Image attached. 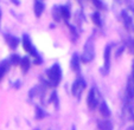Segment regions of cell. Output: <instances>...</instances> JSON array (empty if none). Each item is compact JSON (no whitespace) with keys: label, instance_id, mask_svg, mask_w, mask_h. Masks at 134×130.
<instances>
[{"label":"cell","instance_id":"30bf717a","mask_svg":"<svg viewBox=\"0 0 134 130\" xmlns=\"http://www.w3.org/2000/svg\"><path fill=\"white\" fill-rule=\"evenodd\" d=\"M7 43H8V45H10L11 48L14 49V48H17V45L19 44V39H18L17 37H13V36H8Z\"/></svg>","mask_w":134,"mask_h":130},{"label":"cell","instance_id":"277c9868","mask_svg":"<svg viewBox=\"0 0 134 130\" xmlns=\"http://www.w3.org/2000/svg\"><path fill=\"white\" fill-rule=\"evenodd\" d=\"M86 88V83L83 82L82 79H77L74 82V85H72V93L75 96H80L81 91Z\"/></svg>","mask_w":134,"mask_h":130},{"label":"cell","instance_id":"8992f818","mask_svg":"<svg viewBox=\"0 0 134 130\" xmlns=\"http://www.w3.org/2000/svg\"><path fill=\"white\" fill-rule=\"evenodd\" d=\"M71 69L75 71H79L80 70V56L79 53H74L72 58H71Z\"/></svg>","mask_w":134,"mask_h":130},{"label":"cell","instance_id":"ba28073f","mask_svg":"<svg viewBox=\"0 0 134 130\" xmlns=\"http://www.w3.org/2000/svg\"><path fill=\"white\" fill-rule=\"evenodd\" d=\"M44 11V4L42 1H36L35 3V14L37 18H39L42 15Z\"/></svg>","mask_w":134,"mask_h":130},{"label":"cell","instance_id":"9a60e30c","mask_svg":"<svg viewBox=\"0 0 134 130\" xmlns=\"http://www.w3.org/2000/svg\"><path fill=\"white\" fill-rule=\"evenodd\" d=\"M122 18H124V21H125V24H126L127 27H131L132 26V20H131V18L128 17V14H127L126 12H122Z\"/></svg>","mask_w":134,"mask_h":130},{"label":"cell","instance_id":"5b68a950","mask_svg":"<svg viewBox=\"0 0 134 130\" xmlns=\"http://www.w3.org/2000/svg\"><path fill=\"white\" fill-rule=\"evenodd\" d=\"M88 105L90 109H95L97 105V98L95 95V89H91L88 95Z\"/></svg>","mask_w":134,"mask_h":130},{"label":"cell","instance_id":"ac0fdd59","mask_svg":"<svg viewBox=\"0 0 134 130\" xmlns=\"http://www.w3.org/2000/svg\"><path fill=\"white\" fill-rule=\"evenodd\" d=\"M127 91L131 97H134V84H132V80L128 82V86H127Z\"/></svg>","mask_w":134,"mask_h":130},{"label":"cell","instance_id":"7402d4cb","mask_svg":"<svg viewBox=\"0 0 134 130\" xmlns=\"http://www.w3.org/2000/svg\"><path fill=\"white\" fill-rule=\"evenodd\" d=\"M0 17H1V13H0Z\"/></svg>","mask_w":134,"mask_h":130},{"label":"cell","instance_id":"6da1fadb","mask_svg":"<svg viewBox=\"0 0 134 130\" xmlns=\"http://www.w3.org/2000/svg\"><path fill=\"white\" fill-rule=\"evenodd\" d=\"M46 73H48L49 79L52 82L53 85L58 84V83L61 82V79H62V70H61V68H59L58 64H55L53 66H51V69H49V70L46 71Z\"/></svg>","mask_w":134,"mask_h":130},{"label":"cell","instance_id":"ffe728a7","mask_svg":"<svg viewBox=\"0 0 134 130\" xmlns=\"http://www.w3.org/2000/svg\"><path fill=\"white\" fill-rule=\"evenodd\" d=\"M4 73H5V72H4V71H1V70H0V79H1V78H3Z\"/></svg>","mask_w":134,"mask_h":130},{"label":"cell","instance_id":"3957f363","mask_svg":"<svg viewBox=\"0 0 134 130\" xmlns=\"http://www.w3.org/2000/svg\"><path fill=\"white\" fill-rule=\"evenodd\" d=\"M23 46H24V49H25L27 52H30L32 56H35V57H38V56H37V52H36V50H35V48H33V45L31 44L30 38H29L27 34H24V36H23Z\"/></svg>","mask_w":134,"mask_h":130},{"label":"cell","instance_id":"44dd1931","mask_svg":"<svg viewBox=\"0 0 134 130\" xmlns=\"http://www.w3.org/2000/svg\"><path fill=\"white\" fill-rule=\"evenodd\" d=\"M133 79H134V63H133Z\"/></svg>","mask_w":134,"mask_h":130},{"label":"cell","instance_id":"d6986e66","mask_svg":"<svg viewBox=\"0 0 134 130\" xmlns=\"http://www.w3.org/2000/svg\"><path fill=\"white\" fill-rule=\"evenodd\" d=\"M94 5H95V6H97V7H100V8H101V7H103V5H102V3H101V1H97V0H95V1H94Z\"/></svg>","mask_w":134,"mask_h":130},{"label":"cell","instance_id":"52a82bcc","mask_svg":"<svg viewBox=\"0 0 134 130\" xmlns=\"http://www.w3.org/2000/svg\"><path fill=\"white\" fill-rule=\"evenodd\" d=\"M109 64H110V46H106L104 49V68L106 70L109 69Z\"/></svg>","mask_w":134,"mask_h":130},{"label":"cell","instance_id":"9c48e42d","mask_svg":"<svg viewBox=\"0 0 134 130\" xmlns=\"http://www.w3.org/2000/svg\"><path fill=\"white\" fill-rule=\"evenodd\" d=\"M100 111H101V114L103 116H106V117L110 116V110H109V108L106 102H102L101 104H100Z\"/></svg>","mask_w":134,"mask_h":130},{"label":"cell","instance_id":"e0dca14e","mask_svg":"<svg viewBox=\"0 0 134 130\" xmlns=\"http://www.w3.org/2000/svg\"><path fill=\"white\" fill-rule=\"evenodd\" d=\"M93 21L96 24L97 26L101 25V19H100V13L99 12H95L93 14Z\"/></svg>","mask_w":134,"mask_h":130},{"label":"cell","instance_id":"5bb4252c","mask_svg":"<svg viewBox=\"0 0 134 130\" xmlns=\"http://www.w3.org/2000/svg\"><path fill=\"white\" fill-rule=\"evenodd\" d=\"M45 116H46V114L44 113L43 109H41L39 107L36 108V118H37V120H42V118H44Z\"/></svg>","mask_w":134,"mask_h":130},{"label":"cell","instance_id":"8fae6325","mask_svg":"<svg viewBox=\"0 0 134 130\" xmlns=\"http://www.w3.org/2000/svg\"><path fill=\"white\" fill-rule=\"evenodd\" d=\"M99 128L101 130H111V123L109 121H100Z\"/></svg>","mask_w":134,"mask_h":130},{"label":"cell","instance_id":"7c38bea8","mask_svg":"<svg viewBox=\"0 0 134 130\" xmlns=\"http://www.w3.org/2000/svg\"><path fill=\"white\" fill-rule=\"evenodd\" d=\"M21 63V68H23V71L24 72H26V71L29 70V68H30V58L29 57H23L20 60Z\"/></svg>","mask_w":134,"mask_h":130},{"label":"cell","instance_id":"4fadbf2b","mask_svg":"<svg viewBox=\"0 0 134 130\" xmlns=\"http://www.w3.org/2000/svg\"><path fill=\"white\" fill-rule=\"evenodd\" d=\"M59 12H61L62 17H63L64 19H69V17H70V11H69V8L66 7V6L59 7Z\"/></svg>","mask_w":134,"mask_h":130},{"label":"cell","instance_id":"7a4b0ae2","mask_svg":"<svg viewBox=\"0 0 134 130\" xmlns=\"http://www.w3.org/2000/svg\"><path fill=\"white\" fill-rule=\"evenodd\" d=\"M93 58H94V42H93V38H89L87 40L86 45H84L83 55H82V62L89 63L93 60Z\"/></svg>","mask_w":134,"mask_h":130},{"label":"cell","instance_id":"2e32d148","mask_svg":"<svg viewBox=\"0 0 134 130\" xmlns=\"http://www.w3.org/2000/svg\"><path fill=\"white\" fill-rule=\"evenodd\" d=\"M20 57L18 55H12L11 56V58H10V62L12 63V64H14V65H17V64H19L20 63Z\"/></svg>","mask_w":134,"mask_h":130}]
</instances>
